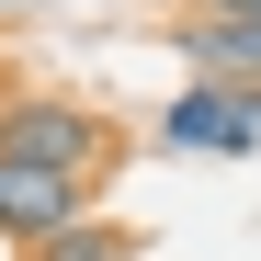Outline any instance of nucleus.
Listing matches in <instances>:
<instances>
[{
  "instance_id": "1",
  "label": "nucleus",
  "mask_w": 261,
  "mask_h": 261,
  "mask_svg": "<svg viewBox=\"0 0 261 261\" xmlns=\"http://www.w3.org/2000/svg\"><path fill=\"white\" fill-rule=\"evenodd\" d=\"M0 159H46V170H91L114 159L102 137V114H80V102H0Z\"/></svg>"
},
{
  "instance_id": "2",
  "label": "nucleus",
  "mask_w": 261,
  "mask_h": 261,
  "mask_svg": "<svg viewBox=\"0 0 261 261\" xmlns=\"http://www.w3.org/2000/svg\"><path fill=\"white\" fill-rule=\"evenodd\" d=\"M91 216V182L80 170H46V159H0V227H12L23 250H46L57 227H80Z\"/></svg>"
},
{
  "instance_id": "3",
  "label": "nucleus",
  "mask_w": 261,
  "mask_h": 261,
  "mask_svg": "<svg viewBox=\"0 0 261 261\" xmlns=\"http://www.w3.org/2000/svg\"><path fill=\"white\" fill-rule=\"evenodd\" d=\"M159 148H182V159H239V148H261V91H193L159 114Z\"/></svg>"
},
{
  "instance_id": "4",
  "label": "nucleus",
  "mask_w": 261,
  "mask_h": 261,
  "mask_svg": "<svg viewBox=\"0 0 261 261\" xmlns=\"http://www.w3.org/2000/svg\"><path fill=\"white\" fill-rule=\"evenodd\" d=\"M182 57L204 68V91H261V12L250 23H182Z\"/></svg>"
},
{
  "instance_id": "5",
  "label": "nucleus",
  "mask_w": 261,
  "mask_h": 261,
  "mask_svg": "<svg viewBox=\"0 0 261 261\" xmlns=\"http://www.w3.org/2000/svg\"><path fill=\"white\" fill-rule=\"evenodd\" d=\"M148 239L137 227H114V216H80V227H57L46 250H23V261H137Z\"/></svg>"
},
{
  "instance_id": "6",
  "label": "nucleus",
  "mask_w": 261,
  "mask_h": 261,
  "mask_svg": "<svg viewBox=\"0 0 261 261\" xmlns=\"http://www.w3.org/2000/svg\"><path fill=\"white\" fill-rule=\"evenodd\" d=\"M261 12V0H204V23H250Z\"/></svg>"
},
{
  "instance_id": "7",
  "label": "nucleus",
  "mask_w": 261,
  "mask_h": 261,
  "mask_svg": "<svg viewBox=\"0 0 261 261\" xmlns=\"http://www.w3.org/2000/svg\"><path fill=\"white\" fill-rule=\"evenodd\" d=\"M0 12H23V0H0Z\"/></svg>"
}]
</instances>
